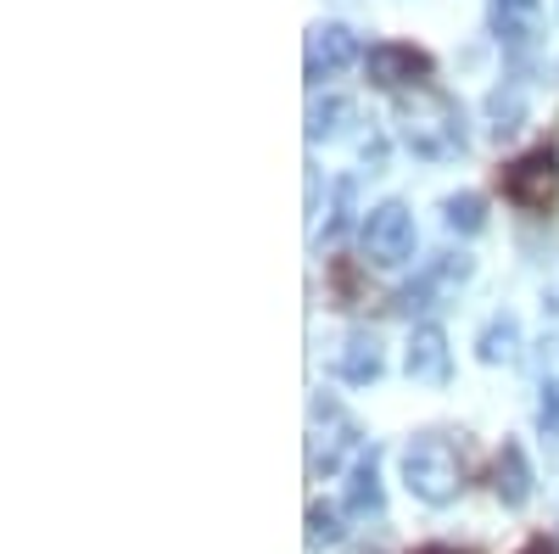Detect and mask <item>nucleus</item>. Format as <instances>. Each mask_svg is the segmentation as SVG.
Masks as SVG:
<instances>
[{
	"instance_id": "f257e3e1",
	"label": "nucleus",
	"mask_w": 559,
	"mask_h": 554,
	"mask_svg": "<svg viewBox=\"0 0 559 554\" xmlns=\"http://www.w3.org/2000/svg\"><path fill=\"white\" fill-rule=\"evenodd\" d=\"M397 129H403V141H408L414 157H453V152H464V118L431 84H419L414 96L397 102Z\"/></svg>"
},
{
	"instance_id": "f03ea898",
	"label": "nucleus",
	"mask_w": 559,
	"mask_h": 554,
	"mask_svg": "<svg viewBox=\"0 0 559 554\" xmlns=\"http://www.w3.org/2000/svg\"><path fill=\"white\" fill-rule=\"evenodd\" d=\"M464 476H471V459H464V448L442 432H426V437H414L403 448V482L414 498H426V504H453Z\"/></svg>"
},
{
	"instance_id": "7ed1b4c3",
	"label": "nucleus",
	"mask_w": 559,
	"mask_h": 554,
	"mask_svg": "<svg viewBox=\"0 0 559 554\" xmlns=\"http://www.w3.org/2000/svg\"><path fill=\"white\" fill-rule=\"evenodd\" d=\"M498 185H503V197L515 202V208L548 213V208H554V185H559V157H554V146L543 141V146L521 152L515 163H503V168H498Z\"/></svg>"
},
{
	"instance_id": "20e7f679",
	"label": "nucleus",
	"mask_w": 559,
	"mask_h": 554,
	"mask_svg": "<svg viewBox=\"0 0 559 554\" xmlns=\"http://www.w3.org/2000/svg\"><path fill=\"white\" fill-rule=\"evenodd\" d=\"M364 258L381 263V269H397V263L414 258V219H408L403 202L369 208V219H364Z\"/></svg>"
},
{
	"instance_id": "39448f33",
	"label": "nucleus",
	"mask_w": 559,
	"mask_h": 554,
	"mask_svg": "<svg viewBox=\"0 0 559 554\" xmlns=\"http://www.w3.org/2000/svg\"><path fill=\"white\" fill-rule=\"evenodd\" d=\"M364 73L369 84H381V90H419L431 79V57L419 51V45H397V39H381V45H369L364 51Z\"/></svg>"
},
{
	"instance_id": "423d86ee",
	"label": "nucleus",
	"mask_w": 559,
	"mask_h": 554,
	"mask_svg": "<svg viewBox=\"0 0 559 554\" xmlns=\"http://www.w3.org/2000/svg\"><path fill=\"white\" fill-rule=\"evenodd\" d=\"M347 448H358V426L347 421V414H342L331 398L319 392V398H313V448H308V465H313V476L336 471Z\"/></svg>"
},
{
	"instance_id": "0eeeda50",
	"label": "nucleus",
	"mask_w": 559,
	"mask_h": 554,
	"mask_svg": "<svg viewBox=\"0 0 559 554\" xmlns=\"http://www.w3.org/2000/svg\"><path fill=\"white\" fill-rule=\"evenodd\" d=\"M347 62H358V34L347 23H313L308 28V84L342 73Z\"/></svg>"
},
{
	"instance_id": "6e6552de",
	"label": "nucleus",
	"mask_w": 559,
	"mask_h": 554,
	"mask_svg": "<svg viewBox=\"0 0 559 554\" xmlns=\"http://www.w3.org/2000/svg\"><path fill=\"white\" fill-rule=\"evenodd\" d=\"M408 376L426 381V387H448L453 364H448V337H442V326H419V331L408 337Z\"/></svg>"
},
{
	"instance_id": "1a4fd4ad",
	"label": "nucleus",
	"mask_w": 559,
	"mask_h": 554,
	"mask_svg": "<svg viewBox=\"0 0 559 554\" xmlns=\"http://www.w3.org/2000/svg\"><path fill=\"white\" fill-rule=\"evenodd\" d=\"M347 510L353 516H376L381 510V448L376 443L358 448L353 471H347Z\"/></svg>"
},
{
	"instance_id": "9d476101",
	"label": "nucleus",
	"mask_w": 559,
	"mask_h": 554,
	"mask_svg": "<svg viewBox=\"0 0 559 554\" xmlns=\"http://www.w3.org/2000/svg\"><path fill=\"white\" fill-rule=\"evenodd\" d=\"M492 487H498V498L509 504V510H521V504L532 498V465H526L521 443H503V448H498V465H492Z\"/></svg>"
},
{
	"instance_id": "9b49d317",
	"label": "nucleus",
	"mask_w": 559,
	"mask_h": 554,
	"mask_svg": "<svg viewBox=\"0 0 559 554\" xmlns=\"http://www.w3.org/2000/svg\"><path fill=\"white\" fill-rule=\"evenodd\" d=\"M336 376L353 381V387H369V381L381 376V342L369 337V331H353L342 342V353H336Z\"/></svg>"
},
{
	"instance_id": "f8f14e48",
	"label": "nucleus",
	"mask_w": 559,
	"mask_h": 554,
	"mask_svg": "<svg viewBox=\"0 0 559 554\" xmlns=\"http://www.w3.org/2000/svg\"><path fill=\"white\" fill-rule=\"evenodd\" d=\"M537 392H543V426L559 432V337L537 342Z\"/></svg>"
},
{
	"instance_id": "ddd939ff",
	"label": "nucleus",
	"mask_w": 559,
	"mask_h": 554,
	"mask_svg": "<svg viewBox=\"0 0 559 554\" xmlns=\"http://www.w3.org/2000/svg\"><path fill=\"white\" fill-rule=\"evenodd\" d=\"M476 353H481V364H515V358H521V326H515L509 314H498L492 326L481 331Z\"/></svg>"
},
{
	"instance_id": "4468645a",
	"label": "nucleus",
	"mask_w": 559,
	"mask_h": 554,
	"mask_svg": "<svg viewBox=\"0 0 559 554\" xmlns=\"http://www.w3.org/2000/svg\"><path fill=\"white\" fill-rule=\"evenodd\" d=\"M537 12V0H498L492 7V23H498V39H509V45H526L532 34H526V17Z\"/></svg>"
},
{
	"instance_id": "2eb2a0df",
	"label": "nucleus",
	"mask_w": 559,
	"mask_h": 554,
	"mask_svg": "<svg viewBox=\"0 0 559 554\" xmlns=\"http://www.w3.org/2000/svg\"><path fill=\"white\" fill-rule=\"evenodd\" d=\"M442 219H448V229H464V236H476V229L487 224V202H481L476 191L448 197V202H442Z\"/></svg>"
},
{
	"instance_id": "dca6fc26",
	"label": "nucleus",
	"mask_w": 559,
	"mask_h": 554,
	"mask_svg": "<svg viewBox=\"0 0 559 554\" xmlns=\"http://www.w3.org/2000/svg\"><path fill=\"white\" fill-rule=\"evenodd\" d=\"M342 118H353V102H342V96L313 102V113H308V141H324V134H336Z\"/></svg>"
},
{
	"instance_id": "f3484780",
	"label": "nucleus",
	"mask_w": 559,
	"mask_h": 554,
	"mask_svg": "<svg viewBox=\"0 0 559 554\" xmlns=\"http://www.w3.org/2000/svg\"><path fill=\"white\" fill-rule=\"evenodd\" d=\"M308 543H342V516L331 504H308Z\"/></svg>"
},
{
	"instance_id": "a211bd4d",
	"label": "nucleus",
	"mask_w": 559,
	"mask_h": 554,
	"mask_svg": "<svg viewBox=\"0 0 559 554\" xmlns=\"http://www.w3.org/2000/svg\"><path fill=\"white\" fill-rule=\"evenodd\" d=\"M347 208H353V179H336V208L324 219V236H342L347 229Z\"/></svg>"
},
{
	"instance_id": "6ab92c4d",
	"label": "nucleus",
	"mask_w": 559,
	"mask_h": 554,
	"mask_svg": "<svg viewBox=\"0 0 559 554\" xmlns=\"http://www.w3.org/2000/svg\"><path fill=\"white\" fill-rule=\"evenodd\" d=\"M414 554H471V549H453V543H426V549H414Z\"/></svg>"
},
{
	"instance_id": "aec40b11",
	"label": "nucleus",
	"mask_w": 559,
	"mask_h": 554,
	"mask_svg": "<svg viewBox=\"0 0 559 554\" xmlns=\"http://www.w3.org/2000/svg\"><path fill=\"white\" fill-rule=\"evenodd\" d=\"M521 554H559V549H554V543H548V538H532V543H526V549H521Z\"/></svg>"
},
{
	"instance_id": "412c9836",
	"label": "nucleus",
	"mask_w": 559,
	"mask_h": 554,
	"mask_svg": "<svg viewBox=\"0 0 559 554\" xmlns=\"http://www.w3.org/2000/svg\"><path fill=\"white\" fill-rule=\"evenodd\" d=\"M369 554H376V549H369Z\"/></svg>"
}]
</instances>
